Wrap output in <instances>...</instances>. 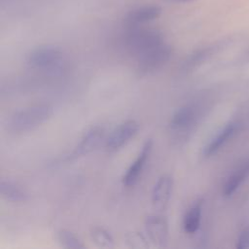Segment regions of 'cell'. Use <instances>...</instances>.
<instances>
[{"label": "cell", "instance_id": "cell-8", "mask_svg": "<svg viewBox=\"0 0 249 249\" xmlns=\"http://www.w3.org/2000/svg\"><path fill=\"white\" fill-rule=\"evenodd\" d=\"M153 149V140L147 139L142 146L141 152L135 159V160L129 165L125 174L123 177V183L126 187H132L137 183L141 176L146 162L148 161Z\"/></svg>", "mask_w": 249, "mask_h": 249}, {"label": "cell", "instance_id": "cell-2", "mask_svg": "<svg viewBox=\"0 0 249 249\" xmlns=\"http://www.w3.org/2000/svg\"><path fill=\"white\" fill-rule=\"evenodd\" d=\"M53 114L49 104H36L15 112L8 121V128L15 133L33 130L45 124Z\"/></svg>", "mask_w": 249, "mask_h": 249}, {"label": "cell", "instance_id": "cell-1", "mask_svg": "<svg viewBox=\"0 0 249 249\" xmlns=\"http://www.w3.org/2000/svg\"><path fill=\"white\" fill-rule=\"evenodd\" d=\"M26 62L30 67L51 75L62 73L66 66L63 51L53 45H44L33 49L27 54Z\"/></svg>", "mask_w": 249, "mask_h": 249}, {"label": "cell", "instance_id": "cell-16", "mask_svg": "<svg viewBox=\"0 0 249 249\" xmlns=\"http://www.w3.org/2000/svg\"><path fill=\"white\" fill-rule=\"evenodd\" d=\"M92 241L97 247L100 248H113L114 238L111 233L101 227H94L90 231Z\"/></svg>", "mask_w": 249, "mask_h": 249}, {"label": "cell", "instance_id": "cell-9", "mask_svg": "<svg viewBox=\"0 0 249 249\" xmlns=\"http://www.w3.org/2000/svg\"><path fill=\"white\" fill-rule=\"evenodd\" d=\"M173 179L170 175L160 176L152 191V203L155 209L164 210L171 196Z\"/></svg>", "mask_w": 249, "mask_h": 249}, {"label": "cell", "instance_id": "cell-17", "mask_svg": "<svg viewBox=\"0 0 249 249\" xmlns=\"http://www.w3.org/2000/svg\"><path fill=\"white\" fill-rule=\"evenodd\" d=\"M57 240L60 246L66 249H82L85 247L80 238L68 230H60L57 232Z\"/></svg>", "mask_w": 249, "mask_h": 249}, {"label": "cell", "instance_id": "cell-5", "mask_svg": "<svg viewBox=\"0 0 249 249\" xmlns=\"http://www.w3.org/2000/svg\"><path fill=\"white\" fill-rule=\"evenodd\" d=\"M171 55V47L163 42L136 57V70L140 76L150 75L163 67L168 62Z\"/></svg>", "mask_w": 249, "mask_h": 249}, {"label": "cell", "instance_id": "cell-4", "mask_svg": "<svg viewBox=\"0 0 249 249\" xmlns=\"http://www.w3.org/2000/svg\"><path fill=\"white\" fill-rule=\"evenodd\" d=\"M163 42L162 34L155 29L135 28L130 30L124 38V45L127 51L135 57Z\"/></svg>", "mask_w": 249, "mask_h": 249}, {"label": "cell", "instance_id": "cell-10", "mask_svg": "<svg viewBox=\"0 0 249 249\" xmlns=\"http://www.w3.org/2000/svg\"><path fill=\"white\" fill-rule=\"evenodd\" d=\"M104 138V129L101 126H93L89 129L74 150V156H86L95 151Z\"/></svg>", "mask_w": 249, "mask_h": 249}, {"label": "cell", "instance_id": "cell-18", "mask_svg": "<svg viewBox=\"0 0 249 249\" xmlns=\"http://www.w3.org/2000/svg\"><path fill=\"white\" fill-rule=\"evenodd\" d=\"M209 49H202L190 54L182 64V71L188 72L190 70H193L196 66L201 63L203 59L209 54Z\"/></svg>", "mask_w": 249, "mask_h": 249}, {"label": "cell", "instance_id": "cell-13", "mask_svg": "<svg viewBox=\"0 0 249 249\" xmlns=\"http://www.w3.org/2000/svg\"><path fill=\"white\" fill-rule=\"evenodd\" d=\"M202 204L203 200L198 199L188 209L183 219V229L186 233H196L200 226L201 215H202Z\"/></svg>", "mask_w": 249, "mask_h": 249}, {"label": "cell", "instance_id": "cell-6", "mask_svg": "<svg viewBox=\"0 0 249 249\" xmlns=\"http://www.w3.org/2000/svg\"><path fill=\"white\" fill-rule=\"evenodd\" d=\"M139 129V124L134 120H128L115 127L106 139L105 147L109 152H116L133 138Z\"/></svg>", "mask_w": 249, "mask_h": 249}, {"label": "cell", "instance_id": "cell-7", "mask_svg": "<svg viewBox=\"0 0 249 249\" xmlns=\"http://www.w3.org/2000/svg\"><path fill=\"white\" fill-rule=\"evenodd\" d=\"M145 231L150 242L157 247H165L168 241V223L161 215H151L145 221Z\"/></svg>", "mask_w": 249, "mask_h": 249}, {"label": "cell", "instance_id": "cell-11", "mask_svg": "<svg viewBox=\"0 0 249 249\" xmlns=\"http://www.w3.org/2000/svg\"><path fill=\"white\" fill-rule=\"evenodd\" d=\"M161 14V8L157 5H146L131 10L125 16V22L130 27L150 22L158 18Z\"/></svg>", "mask_w": 249, "mask_h": 249}, {"label": "cell", "instance_id": "cell-12", "mask_svg": "<svg viewBox=\"0 0 249 249\" xmlns=\"http://www.w3.org/2000/svg\"><path fill=\"white\" fill-rule=\"evenodd\" d=\"M238 129V124L235 122H231L227 124L204 147L203 155L205 157H210L216 154L232 136Z\"/></svg>", "mask_w": 249, "mask_h": 249}, {"label": "cell", "instance_id": "cell-20", "mask_svg": "<svg viewBox=\"0 0 249 249\" xmlns=\"http://www.w3.org/2000/svg\"><path fill=\"white\" fill-rule=\"evenodd\" d=\"M237 249H249V227L245 228L240 233L236 241Z\"/></svg>", "mask_w": 249, "mask_h": 249}, {"label": "cell", "instance_id": "cell-21", "mask_svg": "<svg viewBox=\"0 0 249 249\" xmlns=\"http://www.w3.org/2000/svg\"><path fill=\"white\" fill-rule=\"evenodd\" d=\"M168 1H171L174 3H188V2H193L196 0H168Z\"/></svg>", "mask_w": 249, "mask_h": 249}, {"label": "cell", "instance_id": "cell-14", "mask_svg": "<svg viewBox=\"0 0 249 249\" xmlns=\"http://www.w3.org/2000/svg\"><path fill=\"white\" fill-rule=\"evenodd\" d=\"M0 194L3 198L11 202H23L28 198V195L25 190L11 180H1Z\"/></svg>", "mask_w": 249, "mask_h": 249}, {"label": "cell", "instance_id": "cell-19", "mask_svg": "<svg viewBox=\"0 0 249 249\" xmlns=\"http://www.w3.org/2000/svg\"><path fill=\"white\" fill-rule=\"evenodd\" d=\"M125 241L131 248L144 249L149 247V238L139 231H132L125 236Z\"/></svg>", "mask_w": 249, "mask_h": 249}, {"label": "cell", "instance_id": "cell-3", "mask_svg": "<svg viewBox=\"0 0 249 249\" xmlns=\"http://www.w3.org/2000/svg\"><path fill=\"white\" fill-rule=\"evenodd\" d=\"M198 117L199 109L195 104H186L177 109L168 123L171 137L177 142L185 140L194 129Z\"/></svg>", "mask_w": 249, "mask_h": 249}, {"label": "cell", "instance_id": "cell-15", "mask_svg": "<svg viewBox=\"0 0 249 249\" xmlns=\"http://www.w3.org/2000/svg\"><path fill=\"white\" fill-rule=\"evenodd\" d=\"M249 175V160L246 161L242 166H240L237 170H235L226 181L223 194L225 196H231L242 184V182L247 178Z\"/></svg>", "mask_w": 249, "mask_h": 249}]
</instances>
